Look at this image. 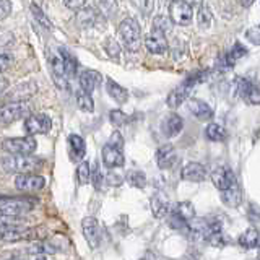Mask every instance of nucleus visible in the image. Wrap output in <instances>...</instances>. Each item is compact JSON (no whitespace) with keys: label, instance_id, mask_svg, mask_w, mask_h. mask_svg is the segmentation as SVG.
Listing matches in <instances>:
<instances>
[{"label":"nucleus","instance_id":"5701e85b","mask_svg":"<svg viewBox=\"0 0 260 260\" xmlns=\"http://www.w3.org/2000/svg\"><path fill=\"white\" fill-rule=\"evenodd\" d=\"M150 205H151V211H153L154 218H166L171 211L169 202L162 193H154L150 200Z\"/></svg>","mask_w":260,"mask_h":260},{"label":"nucleus","instance_id":"4d7b16f0","mask_svg":"<svg viewBox=\"0 0 260 260\" xmlns=\"http://www.w3.org/2000/svg\"><path fill=\"white\" fill-rule=\"evenodd\" d=\"M7 260H21V258H7Z\"/></svg>","mask_w":260,"mask_h":260},{"label":"nucleus","instance_id":"09e8293b","mask_svg":"<svg viewBox=\"0 0 260 260\" xmlns=\"http://www.w3.org/2000/svg\"><path fill=\"white\" fill-rule=\"evenodd\" d=\"M106 182H108L109 185H120L122 182V179L117 176V174H114V173H109L108 177H106Z\"/></svg>","mask_w":260,"mask_h":260},{"label":"nucleus","instance_id":"aec40b11","mask_svg":"<svg viewBox=\"0 0 260 260\" xmlns=\"http://www.w3.org/2000/svg\"><path fill=\"white\" fill-rule=\"evenodd\" d=\"M145 47L148 49V52L161 55L168 51V41L166 36L156 35V32H150L148 36L145 38Z\"/></svg>","mask_w":260,"mask_h":260},{"label":"nucleus","instance_id":"7c9ffc66","mask_svg":"<svg viewBox=\"0 0 260 260\" xmlns=\"http://www.w3.org/2000/svg\"><path fill=\"white\" fill-rule=\"evenodd\" d=\"M171 29H173V21L169 20V16L158 15V16H154V18H153L151 32H156V35L166 36Z\"/></svg>","mask_w":260,"mask_h":260},{"label":"nucleus","instance_id":"603ef678","mask_svg":"<svg viewBox=\"0 0 260 260\" xmlns=\"http://www.w3.org/2000/svg\"><path fill=\"white\" fill-rule=\"evenodd\" d=\"M197 257H199V255H192L190 252H189V254H187L182 260H197Z\"/></svg>","mask_w":260,"mask_h":260},{"label":"nucleus","instance_id":"c85d7f7f","mask_svg":"<svg viewBox=\"0 0 260 260\" xmlns=\"http://www.w3.org/2000/svg\"><path fill=\"white\" fill-rule=\"evenodd\" d=\"M169 213H173L176 216H179L181 219H184L185 223H190L195 218V207L190 202H179L174 207H171Z\"/></svg>","mask_w":260,"mask_h":260},{"label":"nucleus","instance_id":"0eeeda50","mask_svg":"<svg viewBox=\"0 0 260 260\" xmlns=\"http://www.w3.org/2000/svg\"><path fill=\"white\" fill-rule=\"evenodd\" d=\"M236 91L247 104L258 106L260 104V85L254 80L238 77L236 78Z\"/></svg>","mask_w":260,"mask_h":260},{"label":"nucleus","instance_id":"8fccbe9b","mask_svg":"<svg viewBox=\"0 0 260 260\" xmlns=\"http://www.w3.org/2000/svg\"><path fill=\"white\" fill-rule=\"evenodd\" d=\"M8 88V80L7 78H0V96H2Z\"/></svg>","mask_w":260,"mask_h":260},{"label":"nucleus","instance_id":"3c124183","mask_svg":"<svg viewBox=\"0 0 260 260\" xmlns=\"http://www.w3.org/2000/svg\"><path fill=\"white\" fill-rule=\"evenodd\" d=\"M184 2H185L187 5H190V7H195V5H202L203 0H184Z\"/></svg>","mask_w":260,"mask_h":260},{"label":"nucleus","instance_id":"bf43d9fd","mask_svg":"<svg viewBox=\"0 0 260 260\" xmlns=\"http://www.w3.org/2000/svg\"><path fill=\"white\" fill-rule=\"evenodd\" d=\"M171 2H173V0H171Z\"/></svg>","mask_w":260,"mask_h":260},{"label":"nucleus","instance_id":"37998d69","mask_svg":"<svg viewBox=\"0 0 260 260\" xmlns=\"http://www.w3.org/2000/svg\"><path fill=\"white\" fill-rule=\"evenodd\" d=\"M246 36H247V39L250 41V43H254V44L260 46V24H258V26L250 28V29L246 32Z\"/></svg>","mask_w":260,"mask_h":260},{"label":"nucleus","instance_id":"a18cd8bd","mask_svg":"<svg viewBox=\"0 0 260 260\" xmlns=\"http://www.w3.org/2000/svg\"><path fill=\"white\" fill-rule=\"evenodd\" d=\"M12 63H13V57L10 54H0V73L10 69Z\"/></svg>","mask_w":260,"mask_h":260},{"label":"nucleus","instance_id":"ea45409f","mask_svg":"<svg viewBox=\"0 0 260 260\" xmlns=\"http://www.w3.org/2000/svg\"><path fill=\"white\" fill-rule=\"evenodd\" d=\"M31 12H32V16H35V18L39 21L41 26H44L46 29H51V28H52V23L46 18V15L43 13V10H41V8H39L38 5L32 4V5H31Z\"/></svg>","mask_w":260,"mask_h":260},{"label":"nucleus","instance_id":"393cba45","mask_svg":"<svg viewBox=\"0 0 260 260\" xmlns=\"http://www.w3.org/2000/svg\"><path fill=\"white\" fill-rule=\"evenodd\" d=\"M51 70H52V77H54L55 85L59 88H67V75H65L63 63L59 55L51 57Z\"/></svg>","mask_w":260,"mask_h":260},{"label":"nucleus","instance_id":"5fc2aeb1","mask_svg":"<svg viewBox=\"0 0 260 260\" xmlns=\"http://www.w3.org/2000/svg\"><path fill=\"white\" fill-rule=\"evenodd\" d=\"M36 260H47V258H46V257H38Z\"/></svg>","mask_w":260,"mask_h":260},{"label":"nucleus","instance_id":"6e6d98bb","mask_svg":"<svg viewBox=\"0 0 260 260\" xmlns=\"http://www.w3.org/2000/svg\"><path fill=\"white\" fill-rule=\"evenodd\" d=\"M257 260H260V250H258V254H257Z\"/></svg>","mask_w":260,"mask_h":260},{"label":"nucleus","instance_id":"bb28decb","mask_svg":"<svg viewBox=\"0 0 260 260\" xmlns=\"http://www.w3.org/2000/svg\"><path fill=\"white\" fill-rule=\"evenodd\" d=\"M69 148H70V153H72V158L75 161H80V159L85 158L86 143L80 135H77V134L69 135Z\"/></svg>","mask_w":260,"mask_h":260},{"label":"nucleus","instance_id":"412c9836","mask_svg":"<svg viewBox=\"0 0 260 260\" xmlns=\"http://www.w3.org/2000/svg\"><path fill=\"white\" fill-rule=\"evenodd\" d=\"M190 89H192V86L184 81V83H182L181 86H177L176 89H173V91L169 93L168 100H166V104L169 106L171 109L179 108V106H181V104L187 100V98H189Z\"/></svg>","mask_w":260,"mask_h":260},{"label":"nucleus","instance_id":"4468645a","mask_svg":"<svg viewBox=\"0 0 260 260\" xmlns=\"http://www.w3.org/2000/svg\"><path fill=\"white\" fill-rule=\"evenodd\" d=\"M103 165L109 169H116V168H122L125 165V156L124 151L116 148L109 143H106L103 146Z\"/></svg>","mask_w":260,"mask_h":260},{"label":"nucleus","instance_id":"f704fd0d","mask_svg":"<svg viewBox=\"0 0 260 260\" xmlns=\"http://www.w3.org/2000/svg\"><path fill=\"white\" fill-rule=\"evenodd\" d=\"M125 181L137 189H143L146 185V176L143 171H128L125 176Z\"/></svg>","mask_w":260,"mask_h":260},{"label":"nucleus","instance_id":"72a5a7b5","mask_svg":"<svg viewBox=\"0 0 260 260\" xmlns=\"http://www.w3.org/2000/svg\"><path fill=\"white\" fill-rule=\"evenodd\" d=\"M75 100H77V104H78V108L81 111H85V112H93L94 111V101H93V98L91 94H88L85 91H77L75 94Z\"/></svg>","mask_w":260,"mask_h":260},{"label":"nucleus","instance_id":"dca6fc26","mask_svg":"<svg viewBox=\"0 0 260 260\" xmlns=\"http://www.w3.org/2000/svg\"><path fill=\"white\" fill-rule=\"evenodd\" d=\"M207 176V168L200 162H187L181 171V179L187 182H203Z\"/></svg>","mask_w":260,"mask_h":260},{"label":"nucleus","instance_id":"6e6552de","mask_svg":"<svg viewBox=\"0 0 260 260\" xmlns=\"http://www.w3.org/2000/svg\"><path fill=\"white\" fill-rule=\"evenodd\" d=\"M193 18V10L184 0H173L169 4V20L179 26H189Z\"/></svg>","mask_w":260,"mask_h":260},{"label":"nucleus","instance_id":"4c0bfd02","mask_svg":"<svg viewBox=\"0 0 260 260\" xmlns=\"http://www.w3.org/2000/svg\"><path fill=\"white\" fill-rule=\"evenodd\" d=\"M197 21L202 28H210L211 24V12L207 5H200L199 13H197Z\"/></svg>","mask_w":260,"mask_h":260},{"label":"nucleus","instance_id":"9d476101","mask_svg":"<svg viewBox=\"0 0 260 260\" xmlns=\"http://www.w3.org/2000/svg\"><path fill=\"white\" fill-rule=\"evenodd\" d=\"M210 177H211V182H213V185L216 187L219 192L231 189L233 185L238 184L236 174L233 173L230 168H226V166H216L210 173Z\"/></svg>","mask_w":260,"mask_h":260},{"label":"nucleus","instance_id":"2f4dec72","mask_svg":"<svg viewBox=\"0 0 260 260\" xmlns=\"http://www.w3.org/2000/svg\"><path fill=\"white\" fill-rule=\"evenodd\" d=\"M205 137L210 142H223L226 140V128L215 122H210L205 128Z\"/></svg>","mask_w":260,"mask_h":260},{"label":"nucleus","instance_id":"cd10ccee","mask_svg":"<svg viewBox=\"0 0 260 260\" xmlns=\"http://www.w3.org/2000/svg\"><path fill=\"white\" fill-rule=\"evenodd\" d=\"M106 91H108V94L116 103H119V104H124L128 100V91H127V89L124 86H120L117 81L111 80V78L106 81Z\"/></svg>","mask_w":260,"mask_h":260},{"label":"nucleus","instance_id":"4be33fe9","mask_svg":"<svg viewBox=\"0 0 260 260\" xmlns=\"http://www.w3.org/2000/svg\"><path fill=\"white\" fill-rule=\"evenodd\" d=\"M59 57L63 63L65 75H67V78H73L77 75V70H78V60L75 59V55H73L69 49L59 47Z\"/></svg>","mask_w":260,"mask_h":260},{"label":"nucleus","instance_id":"c756f323","mask_svg":"<svg viewBox=\"0 0 260 260\" xmlns=\"http://www.w3.org/2000/svg\"><path fill=\"white\" fill-rule=\"evenodd\" d=\"M238 242H239V246L244 249L260 247V233L257 230H254V228H249V230H246L239 236Z\"/></svg>","mask_w":260,"mask_h":260},{"label":"nucleus","instance_id":"864d4df0","mask_svg":"<svg viewBox=\"0 0 260 260\" xmlns=\"http://www.w3.org/2000/svg\"><path fill=\"white\" fill-rule=\"evenodd\" d=\"M252 2H254V0H242V5H244V7H250Z\"/></svg>","mask_w":260,"mask_h":260},{"label":"nucleus","instance_id":"e433bc0d","mask_svg":"<svg viewBox=\"0 0 260 260\" xmlns=\"http://www.w3.org/2000/svg\"><path fill=\"white\" fill-rule=\"evenodd\" d=\"M104 51L108 52V55L111 57V59H119V55H120V46L116 39H112V38H108L104 41Z\"/></svg>","mask_w":260,"mask_h":260},{"label":"nucleus","instance_id":"b1692460","mask_svg":"<svg viewBox=\"0 0 260 260\" xmlns=\"http://www.w3.org/2000/svg\"><path fill=\"white\" fill-rule=\"evenodd\" d=\"M221 202L230 208H238L242 203V189L239 187V184L233 185L231 189H228V190H223Z\"/></svg>","mask_w":260,"mask_h":260},{"label":"nucleus","instance_id":"39448f33","mask_svg":"<svg viewBox=\"0 0 260 260\" xmlns=\"http://www.w3.org/2000/svg\"><path fill=\"white\" fill-rule=\"evenodd\" d=\"M39 231L28 224L8 226L0 231V239L5 242H20V241H38Z\"/></svg>","mask_w":260,"mask_h":260},{"label":"nucleus","instance_id":"f8f14e48","mask_svg":"<svg viewBox=\"0 0 260 260\" xmlns=\"http://www.w3.org/2000/svg\"><path fill=\"white\" fill-rule=\"evenodd\" d=\"M81 231H83V236L88 242V246L91 249H98L101 244V226L98 223V219L93 216L83 218L81 221Z\"/></svg>","mask_w":260,"mask_h":260},{"label":"nucleus","instance_id":"49530a36","mask_svg":"<svg viewBox=\"0 0 260 260\" xmlns=\"http://www.w3.org/2000/svg\"><path fill=\"white\" fill-rule=\"evenodd\" d=\"M12 12L10 0H0V20H5Z\"/></svg>","mask_w":260,"mask_h":260},{"label":"nucleus","instance_id":"6ab92c4d","mask_svg":"<svg viewBox=\"0 0 260 260\" xmlns=\"http://www.w3.org/2000/svg\"><path fill=\"white\" fill-rule=\"evenodd\" d=\"M184 127V120L182 117L179 116V114H169L166 116V119L162 120V125H161V130L162 134H165L168 138H173V137H177L181 134V130Z\"/></svg>","mask_w":260,"mask_h":260},{"label":"nucleus","instance_id":"ddd939ff","mask_svg":"<svg viewBox=\"0 0 260 260\" xmlns=\"http://www.w3.org/2000/svg\"><path fill=\"white\" fill-rule=\"evenodd\" d=\"M46 179L41 174H18L15 179V187L23 192H38L44 189Z\"/></svg>","mask_w":260,"mask_h":260},{"label":"nucleus","instance_id":"473e14b6","mask_svg":"<svg viewBox=\"0 0 260 260\" xmlns=\"http://www.w3.org/2000/svg\"><path fill=\"white\" fill-rule=\"evenodd\" d=\"M28 254H55L57 249L47 241H35L26 247Z\"/></svg>","mask_w":260,"mask_h":260},{"label":"nucleus","instance_id":"a19ab883","mask_svg":"<svg viewBox=\"0 0 260 260\" xmlns=\"http://www.w3.org/2000/svg\"><path fill=\"white\" fill-rule=\"evenodd\" d=\"M89 182H93L96 190H100L101 187H103L104 176H103V171H101V168H100V165H98V162L94 165V168L91 169V179H89Z\"/></svg>","mask_w":260,"mask_h":260},{"label":"nucleus","instance_id":"a211bd4d","mask_svg":"<svg viewBox=\"0 0 260 260\" xmlns=\"http://www.w3.org/2000/svg\"><path fill=\"white\" fill-rule=\"evenodd\" d=\"M189 111L193 117H197L202 122H210L215 116V112L210 108V104H207L202 100H195V98L189 101Z\"/></svg>","mask_w":260,"mask_h":260},{"label":"nucleus","instance_id":"f03ea898","mask_svg":"<svg viewBox=\"0 0 260 260\" xmlns=\"http://www.w3.org/2000/svg\"><path fill=\"white\" fill-rule=\"evenodd\" d=\"M119 38L122 39L125 49L130 52H137L142 46V29L140 24L134 18H125L124 21H120L119 28Z\"/></svg>","mask_w":260,"mask_h":260},{"label":"nucleus","instance_id":"de8ad7c7","mask_svg":"<svg viewBox=\"0 0 260 260\" xmlns=\"http://www.w3.org/2000/svg\"><path fill=\"white\" fill-rule=\"evenodd\" d=\"M63 4L67 8H70V10H81V8L85 7L86 0H63Z\"/></svg>","mask_w":260,"mask_h":260},{"label":"nucleus","instance_id":"f3484780","mask_svg":"<svg viewBox=\"0 0 260 260\" xmlns=\"http://www.w3.org/2000/svg\"><path fill=\"white\" fill-rule=\"evenodd\" d=\"M101 80H103V75H101L100 72H96V70H85V72H81V75L78 78L80 89H81V91L88 93V94H91L94 89L98 88V85L101 83Z\"/></svg>","mask_w":260,"mask_h":260},{"label":"nucleus","instance_id":"f257e3e1","mask_svg":"<svg viewBox=\"0 0 260 260\" xmlns=\"http://www.w3.org/2000/svg\"><path fill=\"white\" fill-rule=\"evenodd\" d=\"M2 168L7 173H15V174H36L38 171L44 168V159L32 156H16V154H8V156L2 158Z\"/></svg>","mask_w":260,"mask_h":260},{"label":"nucleus","instance_id":"7ed1b4c3","mask_svg":"<svg viewBox=\"0 0 260 260\" xmlns=\"http://www.w3.org/2000/svg\"><path fill=\"white\" fill-rule=\"evenodd\" d=\"M36 207V200L32 197H5L0 200V215L23 216Z\"/></svg>","mask_w":260,"mask_h":260},{"label":"nucleus","instance_id":"a878e982","mask_svg":"<svg viewBox=\"0 0 260 260\" xmlns=\"http://www.w3.org/2000/svg\"><path fill=\"white\" fill-rule=\"evenodd\" d=\"M77 20L83 28H93L100 21V13L91 7H83L81 10H78Z\"/></svg>","mask_w":260,"mask_h":260},{"label":"nucleus","instance_id":"c03bdc74","mask_svg":"<svg viewBox=\"0 0 260 260\" xmlns=\"http://www.w3.org/2000/svg\"><path fill=\"white\" fill-rule=\"evenodd\" d=\"M109 145H112V146H116V148H119V150H122L124 148V138H122V135H120V132H112V135L109 137V142H108Z\"/></svg>","mask_w":260,"mask_h":260},{"label":"nucleus","instance_id":"20e7f679","mask_svg":"<svg viewBox=\"0 0 260 260\" xmlns=\"http://www.w3.org/2000/svg\"><path fill=\"white\" fill-rule=\"evenodd\" d=\"M2 148L8 154H16V156H28L32 154L38 148V142L35 137L26 135V137H15V138H7L2 142Z\"/></svg>","mask_w":260,"mask_h":260},{"label":"nucleus","instance_id":"c9c22d12","mask_svg":"<svg viewBox=\"0 0 260 260\" xmlns=\"http://www.w3.org/2000/svg\"><path fill=\"white\" fill-rule=\"evenodd\" d=\"M91 179V166L88 161H81L77 168V181L80 185H86Z\"/></svg>","mask_w":260,"mask_h":260},{"label":"nucleus","instance_id":"2eb2a0df","mask_svg":"<svg viewBox=\"0 0 260 260\" xmlns=\"http://www.w3.org/2000/svg\"><path fill=\"white\" fill-rule=\"evenodd\" d=\"M177 151L173 145H161L156 150V165L159 169H171L176 166L177 162Z\"/></svg>","mask_w":260,"mask_h":260},{"label":"nucleus","instance_id":"423d86ee","mask_svg":"<svg viewBox=\"0 0 260 260\" xmlns=\"http://www.w3.org/2000/svg\"><path fill=\"white\" fill-rule=\"evenodd\" d=\"M31 116V104L26 103H5L0 106V122L12 124L15 120L26 119Z\"/></svg>","mask_w":260,"mask_h":260},{"label":"nucleus","instance_id":"13d9d810","mask_svg":"<svg viewBox=\"0 0 260 260\" xmlns=\"http://www.w3.org/2000/svg\"><path fill=\"white\" fill-rule=\"evenodd\" d=\"M140 260H146V258H140Z\"/></svg>","mask_w":260,"mask_h":260},{"label":"nucleus","instance_id":"1a4fd4ad","mask_svg":"<svg viewBox=\"0 0 260 260\" xmlns=\"http://www.w3.org/2000/svg\"><path fill=\"white\" fill-rule=\"evenodd\" d=\"M51 127H52V120L46 114H31V116L24 119V130L31 137L44 135L51 130Z\"/></svg>","mask_w":260,"mask_h":260},{"label":"nucleus","instance_id":"58836bf2","mask_svg":"<svg viewBox=\"0 0 260 260\" xmlns=\"http://www.w3.org/2000/svg\"><path fill=\"white\" fill-rule=\"evenodd\" d=\"M246 55H247V49L244 47L241 43H236L231 51L228 52V59L231 60V63H234V62H238L239 59H242V57H246Z\"/></svg>","mask_w":260,"mask_h":260},{"label":"nucleus","instance_id":"9b49d317","mask_svg":"<svg viewBox=\"0 0 260 260\" xmlns=\"http://www.w3.org/2000/svg\"><path fill=\"white\" fill-rule=\"evenodd\" d=\"M36 93H38V85L35 81H24V83L16 85L10 91H7L5 98L7 103H26Z\"/></svg>","mask_w":260,"mask_h":260},{"label":"nucleus","instance_id":"79ce46f5","mask_svg":"<svg viewBox=\"0 0 260 260\" xmlns=\"http://www.w3.org/2000/svg\"><path fill=\"white\" fill-rule=\"evenodd\" d=\"M109 119L112 122V125H116V127H120V125H124L125 122H127V116L124 112H122L120 109H114L109 112Z\"/></svg>","mask_w":260,"mask_h":260}]
</instances>
